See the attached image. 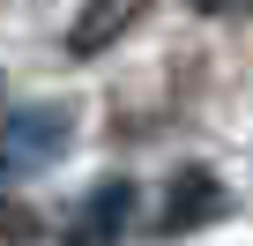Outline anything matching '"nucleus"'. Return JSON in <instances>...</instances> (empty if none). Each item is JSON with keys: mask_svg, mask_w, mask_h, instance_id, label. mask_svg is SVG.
I'll return each instance as SVG.
<instances>
[{"mask_svg": "<svg viewBox=\"0 0 253 246\" xmlns=\"http://www.w3.org/2000/svg\"><path fill=\"white\" fill-rule=\"evenodd\" d=\"M67 135H75V112L67 104H23V112H8V119H0V179L45 172L67 149Z\"/></svg>", "mask_w": 253, "mask_h": 246, "instance_id": "obj_1", "label": "nucleus"}, {"mask_svg": "<svg viewBox=\"0 0 253 246\" xmlns=\"http://www.w3.org/2000/svg\"><path fill=\"white\" fill-rule=\"evenodd\" d=\"M126 216H134V187H126V179H104V187H89V201L75 209L67 246H119V239H126Z\"/></svg>", "mask_w": 253, "mask_h": 246, "instance_id": "obj_2", "label": "nucleus"}, {"mask_svg": "<svg viewBox=\"0 0 253 246\" xmlns=\"http://www.w3.org/2000/svg\"><path fill=\"white\" fill-rule=\"evenodd\" d=\"M142 8H149V0H89V8L67 23V52H82V60L104 52L112 38H126V30L142 23Z\"/></svg>", "mask_w": 253, "mask_h": 246, "instance_id": "obj_3", "label": "nucleus"}, {"mask_svg": "<svg viewBox=\"0 0 253 246\" xmlns=\"http://www.w3.org/2000/svg\"><path fill=\"white\" fill-rule=\"evenodd\" d=\"M216 209H223L216 179H209V172H179V179H171V201H164V216H157V231H164V239H179V231L209 224Z\"/></svg>", "mask_w": 253, "mask_h": 246, "instance_id": "obj_4", "label": "nucleus"}, {"mask_svg": "<svg viewBox=\"0 0 253 246\" xmlns=\"http://www.w3.org/2000/svg\"><path fill=\"white\" fill-rule=\"evenodd\" d=\"M0 239H8V246H23V239H38V216L15 201V194H0Z\"/></svg>", "mask_w": 253, "mask_h": 246, "instance_id": "obj_5", "label": "nucleus"}, {"mask_svg": "<svg viewBox=\"0 0 253 246\" xmlns=\"http://www.w3.org/2000/svg\"><path fill=\"white\" fill-rule=\"evenodd\" d=\"M194 8H201V15H223V8H238V0H194Z\"/></svg>", "mask_w": 253, "mask_h": 246, "instance_id": "obj_6", "label": "nucleus"}]
</instances>
